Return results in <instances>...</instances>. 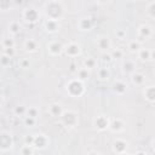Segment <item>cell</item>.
<instances>
[{"mask_svg": "<svg viewBox=\"0 0 155 155\" xmlns=\"http://www.w3.org/2000/svg\"><path fill=\"white\" fill-rule=\"evenodd\" d=\"M144 95L147 96L148 100L155 101V87H154V86H150V87H148V88H147V92H144Z\"/></svg>", "mask_w": 155, "mask_h": 155, "instance_id": "1", "label": "cell"}, {"mask_svg": "<svg viewBox=\"0 0 155 155\" xmlns=\"http://www.w3.org/2000/svg\"><path fill=\"white\" fill-rule=\"evenodd\" d=\"M150 55H151V52L148 51V50H141V51H139V57L143 61L149 60V58H150Z\"/></svg>", "mask_w": 155, "mask_h": 155, "instance_id": "2", "label": "cell"}, {"mask_svg": "<svg viewBox=\"0 0 155 155\" xmlns=\"http://www.w3.org/2000/svg\"><path fill=\"white\" fill-rule=\"evenodd\" d=\"M50 110L53 115H61V107L58 104H52L50 107Z\"/></svg>", "mask_w": 155, "mask_h": 155, "instance_id": "3", "label": "cell"}, {"mask_svg": "<svg viewBox=\"0 0 155 155\" xmlns=\"http://www.w3.org/2000/svg\"><path fill=\"white\" fill-rule=\"evenodd\" d=\"M26 46H27L28 50H30V51H34L36 48V44L34 43V41H32V40H28L27 43H26Z\"/></svg>", "mask_w": 155, "mask_h": 155, "instance_id": "4", "label": "cell"}, {"mask_svg": "<svg viewBox=\"0 0 155 155\" xmlns=\"http://www.w3.org/2000/svg\"><path fill=\"white\" fill-rule=\"evenodd\" d=\"M130 48H131V51H137V50H139V44L138 43H132L130 45Z\"/></svg>", "mask_w": 155, "mask_h": 155, "instance_id": "5", "label": "cell"}, {"mask_svg": "<svg viewBox=\"0 0 155 155\" xmlns=\"http://www.w3.org/2000/svg\"><path fill=\"white\" fill-rule=\"evenodd\" d=\"M85 64L87 66V68H92V66H93V61H86Z\"/></svg>", "mask_w": 155, "mask_h": 155, "instance_id": "6", "label": "cell"}, {"mask_svg": "<svg viewBox=\"0 0 155 155\" xmlns=\"http://www.w3.org/2000/svg\"><path fill=\"white\" fill-rule=\"evenodd\" d=\"M18 26H17V24H13V26H12V32H17V30H18Z\"/></svg>", "mask_w": 155, "mask_h": 155, "instance_id": "7", "label": "cell"}, {"mask_svg": "<svg viewBox=\"0 0 155 155\" xmlns=\"http://www.w3.org/2000/svg\"><path fill=\"white\" fill-rule=\"evenodd\" d=\"M135 78H137V81H138V83H141V81H142V78H143V76L142 75H135Z\"/></svg>", "mask_w": 155, "mask_h": 155, "instance_id": "8", "label": "cell"}, {"mask_svg": "<svg viewBox=\"0 0 155 155\" xmlns=\"http://www.w3.org/2000/svg\"><path fill=\"white\" fill-rule=\"evenodd\" d=\"M27 124H30V125H32V124H34V121H33L32 119H27Z\"/></svg>", "mask_w": 155, "mask_h": 155, "instance_id": "9", "label": "cell"}]
</instances>
